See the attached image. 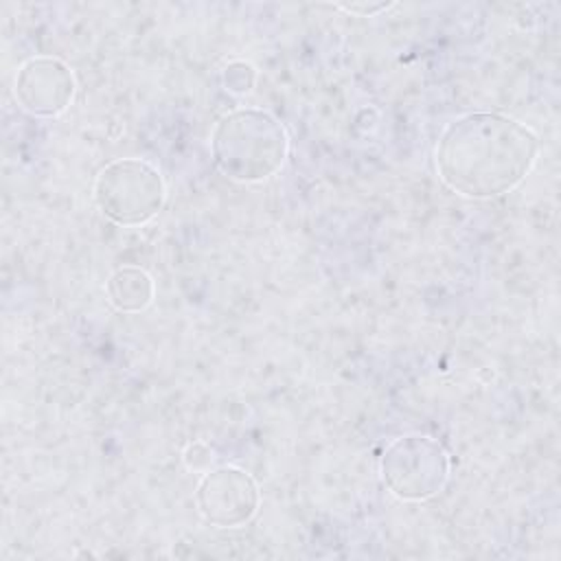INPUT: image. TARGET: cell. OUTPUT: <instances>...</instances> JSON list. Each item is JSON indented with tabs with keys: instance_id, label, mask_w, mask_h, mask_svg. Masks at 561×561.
<instances>
[{
	"instance_id": "obj_1",
	"label": "cell",
	"mask_w": 561,
	"mask_h": 561,
	"mask_svg": "<svg viewBox=\"0 0 561 561\" xmlns=\"http://www.w3.org/2000/svg\"><path fill=\"white\" fill-rule=\"evenodd\" d=\"M539 153L537 134L500 112H471L451 121L436 145V169L447 188L473 199L513 191Z\"/></svg>"
},
{
	"instance_id": "obj_2",
	"label": "cell",
	"mask_w": 561,
	"mask_h": 561,
	"mask_svg": "<svg viewBox=\"0 0 561 561\" xmlns=\"http://www.w3.org/2000/svg\"><path fill=\"white\" fill-rule=\"evenodd\" d=\"M215 167L237 182H263L287 160L289 136L283 123L259 107L224 114L210 136Z\"/></svg>"
},
{
	"instance_id": "obj_3",
	"label": "cell",
	"mask_w": 561,
	"mask_h": 561,
	"mask_svg": "<svg viewBox=\"0 0 561 561\" xmlns=\"http://www.w3.org/2000/svg\"><path fill=\"white\" fill-rule=\"evenodd\" d=\"M167 199V184L158 167L142 158H118L105 164L94 180L99 210L118 226H142L153 219Z\"/></svg>"
},
{
	"instance_id": "obj_4",
	"label": "cell",
	"mask_w": 561,
	"mask_h": 561,
	"mask_svg": "<svg viewBox=\"0 0 561 561\" xmlns=\"http://www.w3.org/2000/svg\"><path fill=\"white\" fill-rule=\"evenodd\" d=\"M386 489L403 502H423L440 493L449 478V454L423 434L394 438L379 458Z\"/></svg>"
},
{
	"instance_id": "obj_5",
	"label": "cell",
	"mask_w": 561,
	"mask_h": 561,
	"mask_svg": "<svg viewBox=\"0 0 561 561\" xmlns=\"http://www.w3.org/2000/svg\"><path fill=\"white\" fill-rule=\"evenodd\" d=\"M261 504L256 480L239 467H217L206 471L195 489V506L204 522L217 528L248 524Z\"/></svg>"
},
{
	"instance_id": "obj_6",
	"label": "cell",
	"mask_w": 561,
	"mask_h": 561,
	"mask_svg": "<svg viewBox=\"0 0 561 561\" xmlns=\"http://www.w3.org/2000/svg\"><path fill=\"white\" fill-rule=\"evenodd\" d=\"M75 90L77 81L70 66L48 55L26 59L18 68L13 83L15 101L35 116H57L66 112Z\"/></svg>"
},
{
	"instance_id": "obj_7",
	"label": "cell",
	"mask_w": 561,
	"mask_h": 561,
	"mask_svg": "<svg viewBox=\"0 0 561 561\" xmlns=\"http://www.w3.org/2000/svg\"><path fill=\"white\" fill-rule=\"evenodd\" d=\"M110 305L123 313H138L153 302L156 285L147 270L138 265H121L105 280Z\"/></svg>"
},
{
	"instance_id": "obj_8",
	"label": "cell",
	"mask_w": 561,
	"mask_h": 561,
	"mask_svg": "<svg viewBox=\"0 0 561 561\" xmlns=\"http://www.w3.org/2000/svg\"><path fill=\"white\" fill-rule=\"evenodd\" d=\"M254 79H256V72L245 61H232L224 70V85L228 92H234V94L250 92L254 85Z\"/></svg>"
},
{
	"instance_id": "obj_9",
	"label": "cell",
	"mask_w": 561,
	"mask_h": 561,
	"mask_svg": "<svg viewBox=\"0 0 561 561\" xmlns=\"http://www.w3.org/2000/svg\"><path fill=\"white\" fill-rule=\"evenodd\" d=\"M213 449L206 447L204 443H191L184 451V465L193 471H204L213 462Z\"/></svg>"
},
{
	"instance_id": "obj_10",
	"label": "cell",
	"mask_w": 561,
	"mask_h": 561,
	"mask_svg": "<svg viewBox=\"0 0 561 561\" xmlns=\"http://www.w3.org/2000/svg\"><path fill=\"white\" fill-rule=\"evenodd\" d=\"M390 7H394L392 2H379V4H340V9L348 11V13H357V15H377L381 11H388Z\"/></svg>"
}]
</instances>
